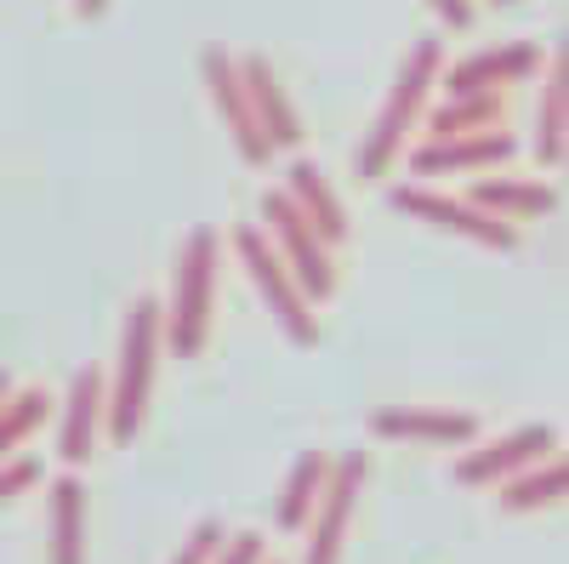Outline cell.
Here are the masks:
<instances>
[{
  "label": "cell",
  "mask_w": 569,
  "mask_h": 564,
  "mask_svg": "<svg viewBox=\"0 0 569 564\" xmlns=\"http://www.w3.org/2000/svg\"><path fill=\"white\" fill-rule=\"evenodd\" d=\"M563 491H569V467H563V456L552 451V456H541V462H530V467H518L512 479H501V485H496V507L507 513V520H525V513L558 507Z\"/></svg>",
  "instance_id": "obj_20"
},
{
  "label": "cell",
  "mask_w": 569,
  "mask_h": 564,
  "mask_svg": "<svg viewBox=\"0 0 569 564\" xmlns=\"http://www.w3.org/2000/svg\"><path fill=\"white\" fill-rule=\"evenodd\" d=\"M427 12H433L445 29H472V18H479L472 0H427Z\"/></svg>",
  "instance_id": "obj_26"
},
{
  "label": "cell",
  "mask_w": 569,
  "mask_h": 564,
  "mask_svg": "<svg viewBox=\"0 0 569 564\" xmlns=\"http://www.w3.org/2000/svg\"><path fill=\"white\" fill-rule=\"evenodd\" d=\"M547 52H552L547 40H501V46H485V52H467L450 69H439V86H445V98H461V91H507V86L536 80Z\"/></svg>",
  "instance_id": "obj_11"
},
{
  "label": "cell",
  "mask_w": 569,
  "mask_h": 564,
  "mask_svg": "<svg viewBox=\"0 0 569 564\" xmlns=\"http://www.w3.org/2000/svg\"><path fill=\"white\" fill-rule=\"evenodd\" d=\"M558 451V428L552 422H525V428H512V434H496V439H472V445H461V456H456V485H467V491H496L501 479H512L518 467H530V462H541V456H552Z\"/></svg>",
  "instance_id": "obj_8"
},
{
  "label": "cell",
  "mask_w": 569,
  "mask_h": 564,
  "mask_svg": "<svg viewBox=\"0 0 569 564\" xmlns=\"http://www.w3.org/2000/svg\"><path fill=\"white\" fill-rule=\"evenodd\" d=\"M518 155V137L507 126L496 131H467V137H427L421 149H410V177L439 182V177H485Z\"/></svg>",
  "instance_id": "obj_12"
},
{
  "label": "cell",
  "mask_w": 569,
  "mask_h": 564,
  "mask_svg": "<svg viewBox=\"0 0 569 564\" xmlns=\"http://www.w3.org/2000/svg\"><path fill=\"white\" fill-rule=\"evenodd\" d=\"M98 434H103V370L80 365L69 376L63 405H58V462L63 467H86L91 451H98Z\"/></svg>",
  "instance_id": "obj_13"
},
{
  "label": "cell",
  "mask_w": 569,
  "mask_h": 564,
  "mask_svg": "<svg viewBox=\"0 0 569 564\" xmlns=\"http://www.w3.org/2000/svg\"><path fill=\"white\" fill-rule=\"evenodd\" d=\"M485 434V422L456 405H376L370 439L388 445H427V451H461Z\"/></svg>",
  "instance_id": "obj_10"
},
{
  "label": "cell",
  "mask_w": 569,
  "mask_h": 564,
  "mask_svg": "<svg viewBox=\"0 0 569 564\" xmlns=\"http://www.w3.org/2000/svg\"><path fill=\"white\" fill-rule=\"evenodd\" d=\"M365 474H370V456L365 451H348V456H330V474H325V491L308 513V547H302V564H342L348 553V531H353V507H359V491H365Z\"/></svg>",
  "instance_id": "obj_7"
},
{
  "label": "cell",
  "mask_w": 569,
  "mask_h": 564,
  "mask_svg": "<svg viewBox=\"0 0 569 564\" xmlns=\"http://www.w3.org/2000/svg\"><path fill=\"white\" fill-rule=\"evenodd\" d=\"M46 474H40V462L34 456H7L0 462V507H7L12 496H23V491H34Z\"/></svg>",
  "instance_id": "obj_24"
},
{
  "label": "cell",
  "mask_w": 569,
  "mask_h": 564,
  "mask_svg": "<svg viewBox=\"0 0 569 564\" xmlns=\"http://www.w3.org/2000/svg\"><path fill=\"white\" fill-rule=\"evenodd\" d=\"M439 69H445V40H433V34L416 40L410 52H405V63H399L393 86H388L382 109H376L370 131L359 137V155H353L359 182H382V177L399 171V155L410 144V131L421 126L427 103H433V91H439Z\"/></svg>",
  "instance_id": "obj_2"
},
{
  "label": "cell",
  "mask_w": 569,
  "mask_h": 564,
  "mask_svg": "<svg viewBox=\"0 0 569 564\" xmlns=\"http://www.w3.org/2000/svg\"><path fill=\"white\" fill-rule=\"evenodd\" d=\"M233 257H240L246 279L257 286L262 308L279 319V332L291 337L297 348H319V314H313V303L302 297V286L291 279V268L279 263V251L268 246V234H262L257 222L233 228Z\"/></svg>",
  "instance_id": "obj_4"
},
{
  "label": "cell",
  "mask_w": 569,
  "mask_h": 564,
  "mask_svg": "<svg viewBox=\"0 0 569 564\" xmlns=\"http://www.w3.org/2000/svg\"><path fill=\"white\" fill-rule=\"evenodd\" d=\"M200 80H206V98H211L222 131L233 137V155L262 171V166L273 160V144L262 137V126H257V115H251V98H246V86H240V69H233L228 46H206V52H200Z\"/></svg>",
  "instance_id": "obj_9"
},
{
  "label": "cell",
  "mask_w": 569,
  "mask_h": 564,
  "mask_svg": "<svg viewBox=\"0 0 569 564\" xmlns=\"http://www.w3.org/2000/svg\"><path fill=\"white\" fill-rule=\"evenodd\" d=\"M325 474H330V451H319V445L297 451V462L284 467L279 496H273V525H279L284 536H302L308 513H313V502H319V491H325Z\"/></svg>",
  "instance_id": "obj_19"
},
{
  "label": "cell",
  "mask_w": 569,
  "mask_h": 564,
  "mask_svg": "<svg viewBox=\"0 0 569 564\" xmlns=\"http://www.w3.org/2000/svg\"><path fill=\"white\" fill-rule=\"evenodd\" d=\"M233 69H240V86H246V98H251V115H257L262 137L273 144V155H279V149H297V144H302V109L291 103V91L279 86L273 63H268L262 52H240V58H233Z\"/></svg>",
  "instance_id": "obj_14"
},
{
  "label": "cell",
  "mask_w": 569,
  "mask_h": 564,
  "mask_svg": "<svg viewBox=\"0 0 569 564\" xmlns=\"http://www.w3.org/2000/svg\"><path fill=\"white\" fill-rule=\"evenodd\" d=\"M541 103H536V137H530V149H536V166L541 171H558L563 166V120H569V58L547 52L541 63Z\"/></svg>",
  "instance_id": "obj_18"
},
{
  "label": "cell",
  "mask_w": 569,
  "mask_h": 564,
  "mask_svg": "<svg viewBox=\"0 0 569 564\" xmlns=\"http://www.w3.org/2000/svg\"><path fill=\"white\" fill-rule=\"evenodd\" d=\"M262 564H279V558H262Z\"/></svg>",
  "instance_id": "obj_30"
},
{
  "label": "cell",
  "mask_w": 569,
  "mask_h": 564,
  "mask_svg": "<svg viewBox=\"0 0 569 564\" xmlns=\"http://www.w3.org/2000/svg\"><path fill=\"white\" fill-rule=\"evenodd\" d=\"M257 228L268 234V246L279 251L284 268H291V279L302 286V297H308L313 308L337 297V257H330V246L308 228V217L291 206V195H284V188H268V195H262V222H257Z\"/></svg>",
  "instance_id": "obj_6"
},
{
  "label": "cell",
  "mask_w": 569,
  "mask_h": 564,
  "mask_svg": "<svg viewBox=\"0 0 569 564\" xmlns=\"http://www.w3.org/2000/svg\"><path fill=\"white\" fill-rule=\"evenodd\" d=\"M262 558H268V547H262L257 531H228L211 564H262Z\"/></svg>",
  "instance_id": "obj_25"
},
{
  "label": "cell",
  "mask_w": 569,
  "mask_h": 564,
  "mask_svg": "<svg viewBox=\"0 0 569 564\" xmlns=\"http://www.w3.org/2000/svg\"><path fill=\"white\" fill-rule=\"evenodd\" d=\"M160 297H131L126 319H120V354L114 370H103V434L114 445H131L149 422V399H154V376H160V354H166V325H160Z\"/></svg>",
  "instance_id": "obj_1"
},
{
  "label": "cell",
  "mask_w": 569,
  "mask_h": 564,
  "mask_svg": "<svg viewBox=\"0 0 569 564\" xmlns=\"http://www.w3.org/2000/svg\"><path fill=\"white\" fill-rule=\"evenodd\" d=\"M284 195H291V206L308 217V228L319 234L330 251L348 246V234H353L348 206H342V195L330 188V177H325L313 160H291V171H284Z\"/></svg>",
  "instance_id": "obj_16"
},
{
  "label": "cell",
  "mask_w": 569,
  "mask_h": 564,
  "mask_svg": "<svg viewBox=\"0 0 569 564\" xmlns=\"http://www.w3.org/2000/svg\"><path fill=\"white\" fill-rule=\"evenodd\" d=\"M421 126H427V137H467V131H496V126H507V103H501V91H461V98L427 103Z\"/></svg>",
  "instance_id": "obj_21"
},
{
  "label": "cell",
  "mask_w": 569,
  "mask_h": 564,
  "mask_svg": "<svg viewBox=\"0 0 569 564\" xmlns=\"http://www.w3.org/2000/svg\"><path fill=\"white\" fill-rule=\"evenodd\" d=\"M86 531H91V507H86L80 467H63L46 485V564H91Z\"/></svg>",
  "instance_id": "obj_15"
},
{
  "label": "cell",
  "mask_w": 569,
  "mask_h": 564,
  "mask_svg": "<svg viewBox=\"0 0 569 564\" xmlns=\"http://www.w3.org/2000/svg\"><path fill=\"white\" fill-rule=\"evenodd\" d=\"M52 410H58V399L46 388H12L7 405H0V462L18 456L46 428V422H52Z\"/></svg>",
  "instance_id": "obj_22"
},
{
  "label": "cell",
  "mask_w": 569,
  "mask_h": 564,
  "mask_svg": "<svg viewBox=\"0 0 569 564\" xmlns=\"http://www.w3.org/2000/svg\"><path fill=\"white\" fill-rule=\"evenodd\" d=\"M7 394H12V376H7V370H0V405H7Z\"/></svg>",
  "instance_id": "obj_28"
},
{
  "label": "cell",
  "mask_w": 569,
  "mask_h": 564,
  "mask_svg": "<svg viewBox=\"0 0 569 564\" xmlns=\"http://www.w3.org/2000/svg\"><path fill=\"white\" fill-rule=\"evenodd\" d=\"M467 200L485 206L501 222H536V217H552L563 206L558 182H547V177H472Z\"/></svg>",
  "instance_id": "obj_17"
},
{
  "label": "cell",
  "mask_w": 569,
  "mask_h": 564,
  "mask_svg": "<svg viewBox=\"0 0 569 564\" xmlns=\"http://www.w3.org/2000/svg\"><path fill=\"white\" fill-rule=\"evenodd\" d=\"M217 286H222V234L217 228H194L177 251V274H171V308H160L166 325V348L171 359H200L217 325Z\"/></svg>",
  "instance_id": "obj_3"
},
{
  "label": "cell",
  "mask_w": 569,
  "mask_h": 564,
  "mask_svg": "<svg viewBox=\"0 0 569 564\" xmlns=\"http://www.w3.org/2000/svg\"><path fill=\"white\" fill-rule=\"evenodd\" d=\"M496 7H512V0H496Z\"/></svg>",
  "instance_id": "obj_29"
},
{
  "label": "cell",
  "mask_w": 569,
  "mask_h": 564,
  "mask_svg": "<svg viewBox=\"0 0 569 564\" xmlns=\"http://www.w3.org/2000/svg\"><path fill=\"white\" fill-rule=\"evenodd\" d=\"M109 7H114V0H74V18H80V23H98Z\"/></svg>",
  "instance_id": "obj_27"
},
{
  "label": "cell",
  "mask_w": 569,
  "mask_h": 564,
  "mask_svg": "<svg viewBox=\"0 0 569 564\" xmlns=\"http://www.w3.org/2000/svg\"><path fill=\"white\" fill-rule=\"evenodd\" d=\"M222 536H228V525H222V520H194V525H188V536L177 542L171 564H211V558H217V547H222Z\"/></svg>",
  "instance_id": "obj_23"
},
{
  "label": "cell",
  "mask_w": 569,
  "mask_h": 564,
  "mask_svg": "<svg viewBox=\"0 0 569 564\" xmlns=\"http://www.w3.org/2000/svg\"><path fill=\"white\" fill-rule=\"evenodd\" d=\"M388 206L416 217V222H427V228H439V234H456V240H467V246H485L496 257L525 246L518 222H501L485 206H472L467 195H445V188H433V182H399V188H388Z\"/></svg>",
  "instance_id": "obj_5"
}]
</instances>
